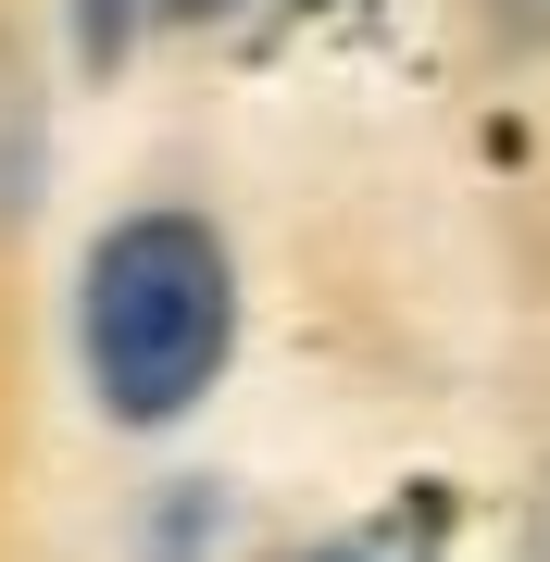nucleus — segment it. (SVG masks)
Segmentation results:
<instances>
[{
	"label": "nucleus",
	"instance_id": "1",
	"mask_svg": "<svg viewBox=\"0 0 550 562\" xmlns=\"http://www.w3.org/2000/svg\"><path fill=\"white\" fill-rule=\"evenodd\" d=\"M225 338H238V276H225V238L201 213L150 201L101 225V250L76 276V362L113 425L201 413V387L225 375Z\"/></svg>",
	"mask_w": 550,
	"mask_h": 562
},
{
	"label": "nucleus",
	"instance_id": "2",
	"mask_svg": "<svg viewBox=\"0 0 550 562\" xmlns=\"http://www.w3.org/2000/svg\"><path fill=\"white\" fill-rule=\"evenodd\" d=\"M138 13H225V0H76V38H88V50H125Z\"/></svg>",
	"mask_w": 550,
	"mask_h": 562
},
{
	"label": "nucleus",
	"instance_id": "3",
	"mask_svg": "<svg viewBox=\"0 0 550 562\" xmlns=\"http://www.w3.org/2000/svg\"><path fill=\"white\" fill-rule=\"evenodd\" d=\"M313 562H375V550H313Z\"/></svg>",
	"mask_w": 550,
	"mask_h": 562
}]
</instances>
